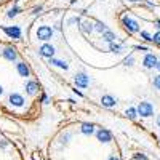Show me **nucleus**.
I'll return each instance as SVG.
<instances>
[{"label":"nucleus","instance_id":"nucleus-17","mask_svg":"<svg viewBox=\"0 0 160 160\" xmlns=\"http://www.w3.org/2000/svg\"><path fill=\"white\" fill-rule=\"evenodd\" d=\"M123 43H115V42H111L109 43V51L111 53H115V55H120V53H123Z\"/></svg>","mask_w":160,"mask_h":160},{"label":"nucleus","instance_id":"nucleus-34","mask_svg":"<svg viewBox=\"0 0 160 160\" xmlns=\"http://www.w3.org/2000/svg\"><path fill=\"white\" fill-rule=\"evenodd\" d=\"M128 2H131V3H136V2H139V0H128Z\"/></svg>","mask_w":160,"mask_h":160},{"label":"nucleus","instance_id":"nucleus-15","mask_svg":"<svg viewBox=\"0 0 160 160\" xmlns=\"http://www.w3.org/2000/svg\"><path fill=\"white\" fill-rule=\"evenodd\" d=\"M50 64H53V66H56V68H59V69H64V71H68V69H69V64L66 62V61H62V59H56V58H50Z\"/></svg>","mask_w":160,"mask_h":160},{"label":"nucleus","instance_id":"nucleus-2","mask_svg":"<svg viewBox=\"0 0 160 160\" xmlns=\"http://www.w3.org/2000/svg\"><path fill=\"white\" fill-rule=\"evenodd\" d=\"M53 32H55V29L50 28V26H38L37 28V38L42 40V42H48V40L53 38Z\"/></svg>","mask_w":160,"mask_h":160},{"label":"nucleus","instance_id":"nucleus-16","mask_svg":"<svg viewBox=\"0 0 160 160\" xmlns=\"http://www.w3.org/2000/svg\"><path fill=\"white\" fill-rule=\"evenodd\" d=\"M101 38L104 40V42H108V43H111V42H115V40H117V35L112 32V31H106V32H102L101 34Z\"/></svg>","mask_w":160,"mask_h":160},{"label":"nucleus","instance_id":"nucleus-25","mask_svg":"<svg viewBox=\"0 0 160 160\" xmlns=\"http://www.w3.org/2000/svg\"><path fill=\"white\" fill-rule=\"evenodd\" d=\"M152 42H154L155 45H158V47H160V31H158V32H155V34L152 35Z\"/></svg>","mask_w":160,"mask_h":160},{"label":"nucleus","instance_id":"nucleus-31","mask_svg":"<svg viewBox=\"0 0 160 160\" xmlns=\"http://www.w3.org/2000/svg\"><path fill=\"white\" fill-rule=\"evenodd\" d=\"M155 69H157V71H160V61H157V66H155Z\"/></svg>","mask_w":160,"mask_h":160},{"label":"nucleus","instance_id":"nucleus-7","mask_svg":"<svg viewBox=\"0 0 160 160\" xmlns=\"http://www.w3.org/2000/svg\"><path fill=\"white\" fill-rule=\"evenodd\" d=\"M157 56L152 55V53H146V56L142 59V66L146 69H155V66H157Z\"/></svg>","mask_w":160,"mask_h":160},{"label":"nucleus","instance_id":"nucleus-27","mask_svg":"<svg viewBox=\"0 0 160 160\" xmlns=\"http://www.w3.org/2000/svg\"><path fill=\"white\" fill-rule=\"evenodd\" d=\"M74 93H75V95H77L78 98H83V93H82V91H80V90H77V88H74Z\"/></svg>","mask_w":160,"mask_h":160},{"label":"nucleus","instance_id":"nucleus-33","mask_svg":"<svg viewBox=\"0 0 160 160\" xmlns=\"http://www.w3.org/2000/svg\"><path fill=\"white\" fill-rule=\"evenodd\" d=\"M157 125H158V127H160V115H158V117H157Z\"/></svg>","mask_w":160,"mask_h":160},{"label":"nucleus","instance_id":"nucleus-6","mask_svg":"<svg viewBox=\"0 0 160 160\" xmlns=\"http://www.w3.org/2000/svg\"><path fill=\"white\" fill-rule=\"evenodd\" d=\"M3 32H5L10 38H16V40L21 38V29H19V26H5Z\"/></svg>","mask_w":160,"mask_h":160},{"label":"nucleus","instance_id":"nucleus-14","mask_svg":"<svg viewBox=\"0 0 160 160\" xmlns=\"http://www.w3.org/2000/svg\"><path fill=\"white\" fill-rule=\"evenodd\" d=\"M80 29H82V32H83L85 35H90L91 32H95V29H93V22H91L90 19L83 21L82 26H80Z\"/></svg>","mask_w":160,"mask_h":160},{"label":"nucleus","instance_id":"nucleus-32","mask_svg":"<svg viewBox=\"0 0 160 160\" xmlns=\"http://www.w3.org/2000/svg\"><path fill=\"white\" fill-rule=\"evenodd\" d=\"M2 95H3V87L0 85V96H2Z\"/></svg>","mask_w":160,"mask_h":160},{"label":"nucleus","instance_id":"nucleus-10","mask_svg":"<svg viewBox=\"0 0 160 160\" xmlns=\"http://www.w3.org/2000/svg\"><path fill=\"white\" fill-rule=\"evenodd\" d=\"M2 56L7 59V61H16L18 59V53H16V50L13 48V47H5L3 48V51H2Z\"/></svg>","mask_w":160,"mask_h":160},{"label":"nucleus","instance_id":"nucleus-3","mask_svg":"<svg viewBox=\"0 0 160 160\" xmlns=\"http://www.w3.org/2000/svg\"><path fill=\"white\" fill-rule=\"evenodd\" d=\"M136 111H138V115L148 118V117H152V115H154V106H152L151 102H148V101H141V102L138 104Z\"/></svg>","mask_w":160,"mask_h":160},{"label":"nucleus","instance_id":"nucleus-22","mask_svg":"<svg viewBox=\"0 0 160 160\" xmlns=\"http://www.w3.org/2000/svg\"><path fill=\"white\" fill-rule=\"evenodd\" d=\"M72 24H80V18L78 16H72L68 19V26H72Z\"/></svg>","mask_w":160,"mask_h":160},{"label":"nucleus","instance_id":"nucleus-23","mask_svg":"<svg viewBox=\"0 0 160 160\" xmlns=\"http://www.w3.org/2000/svg\"><path fill=\"white\" fill-rule=\"evenodd\" d=\"M152 85H154V88L160 90V74L154 77V80H152Z\"/></svg>","mask_w":160,"mask_h":160},{"label":"nucleus","instance_id":"nucleus-28","mask_svg":"<svg viewBox=\"0 0 160 160\" xmlns=\"http://www.w3.org/2000/svg\"><path fill=\"white\" fill-rule=\"evenodd\" d=\"M42 101H43V104H47V102H48V96L43 95V96H42Z\"/></svg>","mask_w":160,"mask_h":160},{"label":"nucleus","instance_id":"nucleus-29","mask_svg":"<svg viewBox=\"0 0 160 160\" xmlns=\"http://www.w3.org/2000/svg\"><path fill=\"white\" fill-rule=\"evenodd\" d=\"M55 29H56V31H61V22H56V24H55Z\"/></svg>","mask_w":160,"mask_h":160},{"label":"nucleus","instance_id":"nucleus-11","mask_svg":"<svg viewBox=\"0 0 160 160\" xmlns=\"http://www.w3.org/2000/svg\"><path fill=\"white\" fill-rule=\"evenodd\" d=\"M16 71H18V74L21 75V77H31V69H29V66L26 64V62H22V61H18L16 62Z\"/></svg>","mask_w":160,"mask_h":160},{"label":"nucleus","instance_id":"nucleus-21","mask_svg":"<svg viewBox=\"0 0 160 160\" xmlns=\"http://www.w3.org/2000/svg\"><path fill=\"white\" fill-rule=\"evenodd\" d=\"M125 115H127V117H130V118H136V115H138L136 108H128V109L125 111Z\"/></svg>","mask_w":160,"mask_h":160},{"label":"nucleus","instance_id":"nucleus-30","mask_svg":"<svg viewBox=\"0 0 160 160\" xmlns=\"http://www.w3.org/2000/svg\"><path fill=\"white\" fill-rule=\"evenodd\" d=\"M154 24H155V28H157V29H158V31H160V21H155V22H154Z\"/></svg>","mask_w":160,"mask_h":160},{"label":"nucleus","instance_id":"nucleus-20","mask_svg":"<svg viewBox=\"0 0 160 160\" xmlns=\"http://www.w3.org/2000/svg\"><path fill=\"white\" fill-rule=\"evenodd\" d=\"M138 34H139V37L144 40V42H152V35H151L148 31H139Z\"/></svg>","mask_w":160,"mask_h":160},{"label":"nucleus","instance_id":"nucleus-12","mask_svg":"<svg viewBox=\"0 0 160 160\" xmlns=\"http://www.w3.org/2000/svg\"><path fill=\"white\" fill-rule=\"evenodd\" d=\"M101 104H102V108L111 109V108H115L117 99H115L114 96H111V95H102V96H101Z\"/></svg>","mask_w":160,"mask_h":160},{"label":"nucleus","instance_id":"nucleus-13","mask_svg":"<svg viewBox=\"0 0 160 160\" xmlns=\"http://www.w3.org/2000/svg\"><path fill=\"white\" fill-rule=\"evenodd\" d=\"M24 88H26V93L28 95H35L38 91V83L34 82V80H28V82L24 83Z\"/></svg>","mask_w":160,"mask_h":160},{"label":"nucleus","instance_id":"nucleus-24","mask_svg":"<svg viewBox=\"0 0 160 160\" xmlns=\"http://www.w3.org/2000/svg\"><path fill=\"white\" fill-rule=\"evenodd\" d=\"M133 62H135V58H133V56H127L123 59V66H127V68H128V66H133Z\"/></svg>","mask_w":160,"mask_h":160},{"label":"nucleus","instance_id":"nucleus-18","mask_svg":"<svg viewBox=\"0 0 160 160\" xmlns=\"http://www.w3.org/2000/svg\"><path fill=\"white\" fill-rule=\"evenodd\" d=\"M93 29H95L98 34H102V32L108 31V26H106L104 22H101V21H96V22H93Z\"/></svg>","mask_w":160,"mask_h":160},{"label":"nucleus","instance_id":"nucleus-19","mask_svg":"<svg viewBox=\"0 0 160 160\" xmlns=\"http://www.w3.org/2000/svg\"><path fill=\"white\" fill-rule=\"evenodd\" d=\"M19 13H21V8L19 7H13V8H10L8 10V13H7V18H15V16H18L19 15Z\"/></svg>","mask_w":160,"mask_h":160},{"label":"nucleus","instance_id":"nucleus-1","mask_svg":"<svg viewBox=\"0 0 160 160\" xmlns=\"http://www.w3.org/2000/svg\"><path fill=\"white\" fill-rule=\"evenodd\" d=\"M122 26H123V29H125L128 34H136V32L141 31V29H139V22H138L135 18L128 16V15H125V16L122 18Z\"/></svg>","mask_w":160,"mask_h":160},{"label":"nucleus","instance_id":"nucleus-5","mask_svg":"<svg viewBox=\"0 0 160 160\" xmlns=\"http://www.w3.org/2000/svg\"><path fill=\"white\" fill-rule=\"evenodd\" d=\"M38 53H40V56H43V58H53L55 56V53H56V50H55V47L53 45H50V43H43V45H40V48H38Z\"/></svg>","mask_w":160,"mask_h":160},{"label":"nucleus","instance_id":"nucleus-4","mask_svg":"<svg viewBox=\"0 0 160 160\" xmlns=\"http://www.w3.org/2000/svg\"><path fill=\"white\" fill-rule=\"evenodd\" d=\"M74 83H75V88H87L90 85V77L85 72H77L74 75Z\"/></svg>","mask_w":160,"mask_h":160},{"label":"nucleus","instance_id":"nucleus-26","mask_svg":"<svg viewBox=\"0 0 160 160\" xmlns=\"http://www.w3.org/2000/svg\"><path fill=\"white\" fill-rule=\"evenodd\" d=\"M135 50H136V51H141V53H146V51H149V48L146 47V45H135Z\"/></svg>","mask_w":160,"mask_h":160},{"label":"nucleus","instance_id":"nucleus-9","mask_svg":"<svg viewBox=\"0 0 160 160\" xmlns=\"http://www.w3.org/2000/svg\"><path fill=\"white\" fill-rule=\"evenodd\" d=\"M8 101H10L11 106H15V108H22L24 102H26V101H24V96L19 95V93H11L10 98H8Z\"/></svg>","mask_w":160,"mask_h":160},{"label":"nucleus","instance_id":"nucleus-8","mask_svg":"<svg viewBox=\"0 0 160 160\" xmlns=\"http://www.w3.org/2000/svg\"><path fill=\"white\" fill-rule=\"evenodd\" d=\"M96 128H98V127H96L95 123H90V122H83V123L78 125V131L83 133V135H95Z\"/></svg>","mask_w":160,"mask_h":160}]
</instances>
